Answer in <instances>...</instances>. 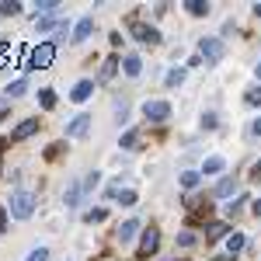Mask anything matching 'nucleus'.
<instances>
[{"mask_svg":"<svg viewBox=\"0 0 261 261\" xmlns=\"http://www.w3.org/2000/svg\"><path fill=\"white\" fill-rule=\"evenodd\" d=\"M35 28H39V32H56L60 21H56V14H53V18H35Z\"/></svg>","mask_w":261,"mask_h":261,"instance_id":"14","label":"nucleus"},{"mask_svg":"<svg viewBox=\"0 0 261 261\" xmlns=\"http://www.w3.org/2000/svg\"><path fill=\"white\" fill-rule=\"evenodd\" d=\"M122 146H125V150H136V146H140V133H125V136H122Z\"/></svg>","mask_w":261,"mask_h":261,"instance_id":"23","label":"nucleus"},{"mask_svg":"<svg viewBox=\"0 0 261 261\" xmlns=\"http://www.w3.org/2000/svg\"><path fill=\"white\" fill-rule=\"evenodd\" d=\"M202 171H205V174H220V171H223V157H209Z\"/></svg>","mask_w":261,"mask_h":261,"instance_id":"17","label":"nucleus"},{"mask_svg":"<svg viewBox=\"0 0 261 261\" xmlns=\"http://www.w3.org/2000/svg\"><path fill=\"white\" fill-rule=\"evenodd\" d=\"M91 91H94V84H91V81H81L73 91H70V98H73V101H87V98H91Z\"/></svg>","mask_w":261,"mask_h":261,"instance_id":"10","label":"nucleus"},{"mask_svg":"<svg viewBox=\"0 0 261 261\" xmlns=\"http://www.w3.org/2000/svg\"><path fill=\"white\" fill-rule=\"evenodd\" d=\"M254 73H258V81H261V60H258V66H254Z\"/></svg>","mask_w":261,"mask_h":261,"instance_id":"36","label":"nucleus"},{"mask_svg":"<svg viewBox=\"0 0 261 261\" xmlns=\"http://www.w3.org/2000/svg\"><path fill=\"white\" fill-rule=\"evenodd\" d=\"M136 233H140V223H136V220H125V223L119 226V241H122V244H129Z\"/></svg>","mask_w":261,"mask_h":261,"instance_id":"9","label":"nucleus"},{"mask_svg":"<svg viewBox=\"0 0 261 261\" xmlns=\"http://www.w3.org/2000/svg\"><path fill=\"white\" fill-rule=\"evenodd\" d=\"M4 108H7V105H4V101H0V112H4Z\"/></svg>","mask_w":261,"mask_h":261,"instance_id":"39","label":"nucleus"},{"mask_svg":"<svg viewBox=\"0 0 261 261\" xmlns=\"http://www.w3.org/2000/svg\"><path fill=\"white\" fill-rule=\"evenodd\" d=\"M77 202H81V185L73 181V185L66 188V205H77Z\"/></svg>","mask_w":261,"mask_h":261,"instance_id":"19","label":"nucleus"},{"mask_svg":"<svg viewBox=\"0 0 261 261\" xmlns=\"http://www.w3.org/2000/svg\"><path fill=\"white\" fill-rule=\"evenodd\" d=\"M0 14H7V18H11V14H21V4L18 0H4V4H0Z\"/></svg>","mask_w":261,"mask_h":261,"instance_id":"18","label":"nucleus"},{"mask_svg":"<svg viewBox=\"0 0 261 261\" xmlns=\"http://www.w3.org/2000/svg\"><path fill=\"white\" fill-rule=\"evenodd\" d=\"M91 32H94V18H81V21H77V28H73V42H84Z\"/></svg>","mask_w":261,"mask_h":261,"instance_id":"8","label":"nucleus"},{"mask_svg":"<svg viewBox=\"0 0 261 261\" xmlns=\"http://www.w3.org/2000/svg\"><path fill=\"white\" fill-rule=\"evenodd\" d=\"M35 129H39V119H28V122H21L18 129L11 133V140H14V143H18V140H28V136H32Z\"/></svg>","mask_w":261,"mask_h":261,"instance_id":"7","label":"nucleus"},{"mask_svg":"<svg viewBox=\"0 0 261 261\" xmlns=\"http://www.w3.org/2000/svg\"><path fill=\"white\" fill-rule=\"evenodd\" d=\"M254 213H258V216H261V199H258V202H254Z\"/></svg>","mask_w":261,"mask_h":261,"instance_id":"35","label":"nucleus"},{"mask_svg":"<svg viewBox=\"0 0 261 261\" xmlns=\"http://www.w3.org/2000/svg\"><path fill=\"white\" fill-rule=\"evenodd\" d=\"M199 53L205 60H223V42L220 39H202L199 42Z\"/></svg>","mask_w":261,"mask_h":261,"instance_id":"5","label":"nucleus"},{"mask_svg":"<svg viewBox=\"0 0 261 261\" xmlns=\"http://www.w3.org/2000/svg\"><path fill=\"white\" fill-rule=\"evenodd\" d=\"M66 39V21H60V28H56V42Z\"/></svg>","mask_w":261,"mask_h":261,"instance_id":"31","label":"nucleus"},{"mask_svg":"<svg viewBox=\"0 0 261 261\" xmlns=\"http://www.w3.org/2000/svg\"><path fill=\"white\" fill-rule=\"evenodd\" d=\"M237 192V178H223L220 188H216V199H226V195H233Z\"/></svg>","mask_w":261,"mask_h":261,"instance_id":"13","label":"nucleus"},{"mask_svg":"<svg viewBox=\"0 0 261 261\" xmlns=\"http://www.w3.org/2000/svg\"><path fill=\"white\" fill-rule=\"evenodd\" d=\"M39 101H42V108H53V105H56V94H53V91H42Z\"/></svg>","mask_w":261,"mask_h":261,"instance_id":"25","label":"nucleus"},{"mask_svg":"<svg viewBox=\"0 0 261 261\" xmlns=\"http://www.w3.org/2000/svg\"><path fill=\"white\" fill-rule=\"evenodd\" d=\"M226 230H230L226 223H213V226H209V241H220V237L226 233Z\"/></svg>","mask_w":261,"mask_h":261,"instance_id":"22","label":"nucleus"},{"mask_svg":"<svg viewBox=\"0 0 261 261\" xmlns=\"http://www.w3.org/2000/svg\"><path fill=\"white\" fill-rule=\"evenodd\" d=\"M241 247H244V237H241V233H230V237H226V251H230V258H233Z\"/></svg>","mask_w":261,"mask_h":261,"instance_id":"15","label":"nucleus"},{"mask_svg":"<svg viewBox=\"0 0 261 261\" xmlns=\"http://www.w3.org/2000/svg\"><path fill=\"white\" fill-rule=\"evenodd\" d=\"M188 14H195V18L209 14V4H202V0H188Z\"/></svg>","mask_w":261,"mask_h":261,"instance_id":"16","label":"nucleus"},{"mask_svg":"<svg viewBox=\"0 0 261 261\" xmlns=\"http://www.w3.org/2000/svg\"><path fill=\"white\" fill-rule=\"evenodd\" d=\"M53 56H56V45L45 42V45H39V49H32V66H49Z\"/></svg>","mask_w":261,"mask_h":261,"instance_id":"4","label":"nucleus"},{"mask_svg":"<svg viewBox=\"0 0 261 261\" xmlns=\"http://www.w3.org/2000/svg\"><path fill=\"white\" fill-rule=\"evenodd\" d=\"M32 213H35L32 192H14V195H11V216H14V220H28Z\"/></svg>","mask_w":261,"mask_h":261,"instance_id":"1","label":"nucleus"},{"mask_svg":"<svg viewBox=\"0 0 261 261\" xmlns=\"http://www.w3.org/2000/svg\"><path fill=\"white\" fill-rule=\"evenodd\" d=\"M143 115L150 122H164L171 115V105H167V101H146V105H143Z\"/></svg>","mask_w":261,"mask_h":261,"instance_id":"2","label":"nucleus"},{"mask_svg":"<svg viewBox=\"0 0 261 261\" xmlns=\"http://www.w3.org/2000/svg\"><path fill=\"white\" fill-rule=\"evenodd\" d=\"M122 70H125V77H140V70H143L140 56H125L122 60Z\"/></svg>","mask_w":261,"mask_h":261,"instance_id":"11","label":"nucleus"},{"mask_svg":"<svg viewBox=\"0 0 261 261\" xmlns=\"http://www.w3.org/2000/svg\"><path fill=\"white\" fill-rule=\"evenodd\" d=\"M112 73H115V56H112V60H105V70H101V81H108Z\"/></svg>","mask_w":261,"mask_h":261,"instance_id":"27","label":"nucleus"},{"mask_svg":"<svg viewBox=\"0 0 261 261\" xmlns=\"http://www.w3.org/2000/svg\"><path fill=\"white\" fill-rule=\"evenodd\" d=\"M247 105H261V87H251L247 91Z\"/></svg>","mask_w":261,"mask_h":261,"instance_id":"29","label":"nucleus"},{"mask_svg":"<svg viewBox=\"0 0 261 261\" xmlns=\"http://www.w3.org/2000/svg\"><path fill=\"white\" fill-rule=\"evenodd\" d=\"M4 230H7V213L0 209V233H4Z\"/></svg>","mask_w":261,"mask_h":261,"instance_id":"33","label":"nucleus"},{"mask_svg":"<svg viewBox=\"0 0 261 261\" xmlns=\"http://www.w3.org/2000/svg\"><path fill=\"white\" fill-rule=\"evenodd\" d=\"M199 171H185V174H181V185H185V188H195V185H199Z\"/></svg>","mask_w":261,"mask_h":261,"instance_id":"20","label":"nucleus"},{"mask_svg":"<svg viewBox=\"0 0 261 261\" xmlns=\"http://www.w3.org/2000/svg\"><path fill=\"white\" fill-rule=\"evenodd\" d=\"M28 261H49V251H45V247H35V251L28 254Z\"/></svg>","mask_w":261,"mask_h":261,"instance_id":"26","label":"nucleus"},{"mask_svg":"<svg viewBox=\"0 0 261 261\" xmlns=\"http://www.w3.org/2000/svg\"><path fill=\"white\" fill-rule=\"evenodd\" d=\"M178 244H181V247H188V244H195V237H192V233H178Z\"/></svg>","mask_w":261,"mask_h":261,"instance_id":"30","label":"nucleus"},{"mask_svg":"<svg viewBox=\"0 0 261 261\" xmlns=\"http://www.w3.org/2000/svg\"><path fill=\"white\" fill-rule=\"evenodd\" d=\"M251 133H254V136H261V119L254 122V125H251Z\"/></svg>","mask_w":261,"mask_h":261,"instance_id":"34","label":"nucleus"},{"mask_svg":"<svg viewBox=\"0 0 261 261\" xmlns=\"http://www.w3.org/2000/svg\"><path fill=\"white\" fill-rule=\"evenodd\" d=\"M24 87H28L24 81H14L11 87H7V98H21V94H24Z\"/></svg>","mask_w":261,"mask_h":261,"instance_id":"24","label":"nucleus"},{"mask_svg":"<svg viewBox=\"0 0 261 261\" xmlns=\"http://www.w3.org/2000/svg\"><path fill=\"white\" fill-rule=\"evenodd\" d=\"M157 244H161V233L150 226V230H143V241H140V258H150L153 251H157Z\"/></svg>","mask_w":261,"mask_h":261,"instance_id":"3","label":"nucleus"},{"mask_svg":"<svg viewBox=\"0 0 261 261\" xmlns=\"http://www.w3.org/2000/svg\"><path fill=\"white\" fill-rule=\"evenodd\" d=\"M105 216H108L105 209H91V213H87V223H101V220H105Z\"/></svg>","mask_w":261,"mask_h":261,"instance_id":"28","label":"nucleus"},{"mask_svg":"<svg viewBox=\"0 0 261 261\" xmlns=\"http://www.w3.org/2000/svg\"><path fill=\"white\" fill-rule=\"evenodd\" d=\"M87 129H91V115H77V119L66 125V136H70V140H81Z\"/></svg>","mask_w":261,"mask_h":261,"instance_id":"6","label":"nucleus"},{"mask_svg":"<svg viewBox=\"0 0 261 261\" xmlns=\"http://www.w3.org/2000/svg\"><path fill=\"white\" fill-rule=\"evenodd\" d=\"M254 14H258V18H261V4H254Z\"/></svg>","mask_w":261,"mask_h":261,"instance_id":"37","label":"nucleus"},{"mask_svg":"<svg viewBox=\"0 0 261 261\" xmlns=\"http://www.w3.org/2000/svg\"><path fill=\"white\" fill-rule=\"evenodd\" d=\"M133 35H136L140 42H157V39H161V35H157L150 24H136V28H133Z\"/></svg>","mask_w":261,"mask_h":261,"instance_id":"12","label":"nucleus"},{"mask_svg":"<svg viewBox=\"0 0 261 261\" xmlns=\"http://www.w3.org/2000/svg\"><path fill=\"white\" fill-rule=\"evenodd\" d=\"M185 84V70H171L167 73V87H181Z\"/></svg>","mask_w":261,"mask_h":261,"instance_id":"21","label":"nucleus"},{"mask_svg":"<svg viewBox=\"0 0 261 261\" xmlns=\"http://www.w3.org/2000/svg\"><path fill=\"white\" fill-rule=\"evenodd\" d=\"M216 261H233V258H216Z\"/></svg>","mask_w":261,"mask_h":261,"instance_id":"38","label":"nucleus"},{"mask_svg":"<svg viewBox=\"0 0 261 261\" xmlns=\"http://www.w3.org/2000/svg\"><path fill=\"white\" fill-rule=\"evenodd\" d=\"M7 53H11V45H7V42H0V63H4V56H7Z\"/></svg>","mask_w":261,"mask_h":261,"instance_id":"32","label":"nucleus"}]
</instances>
